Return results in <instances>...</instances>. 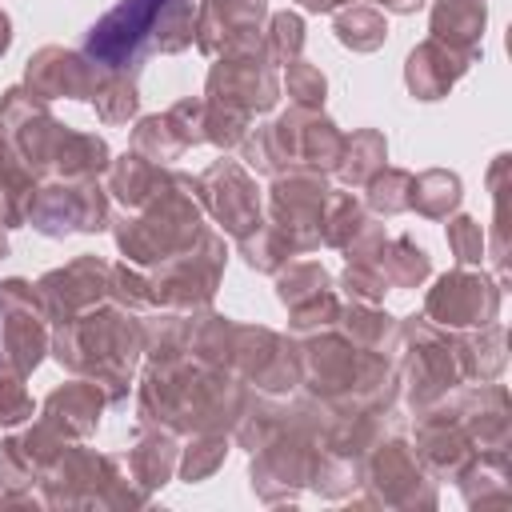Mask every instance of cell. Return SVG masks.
I'll return each instance as SVG.
<instances>
[{"mask_svg":"<svg viewBox=\"0 0 512 512\" xmlns=\"http://www.w3.org/2000/svg\"><path fill=\"white\" fill-rule=\"evenodd\" d=\"M304 12H336V8H344V4H356V0H296Z\"/></svg>","mask_w":512,"mask_h":512,"instance_id":"cell-55","label":"cell"},{"mask_svg":"<svg viewBox=\"0 0 512 512\" xmlns=\"http://www.w3.org/2000/svg\"><path fill=\"white\" fill-rule=\"evenodd\" d=\"M384 12H396V16H412V12H420L428 0H376Z\"/></svg>","mask_w":512,"mask_h":512,"instance_id":"cell-54","label":"cell"},{"mask_svg":"<svg viewBox=\"0 0 512 512\" xmlns=\"http://www.w3.org/2000/svg\"><path fill=\"white\" fill-rule=\"evenodd\" d=\"M484 24H488V4L484 0H436L432 12H428L432 40L464 52L468 60L484 56Z\"/></svg>","mask_w":512,"mask_h":512,"instance_id":"cell-27","label":"cell"},{"mask_svg":"<svg viewBox=\"0 0 512 512\" xmlns=\"http://www.w3.org/2000/svg\"><path fill=\"white\" fill-rule=\"evenodd\" d=\"M236 252H240V260H244L252 272H268V276L292 260V252H288L284 236H280L268 220H260L252 232H244V236L236 240Z\"/></svg>","mask_w":512,"mask_h":512,"instance_id":"cell-48","label":"cell"},{"mask_svg":"<svg viewBox=\"0 0 512 512\" xmlns=\"http://www.w3.org/2000/svg\"><path fill=\"white\" fill-rule=\"evenodd\" d=\"M448 404L456 412V420L464 424L476 456L480 452H508L512 444V400L508 388L488 380V384H472V388H452Z\"/></svg>","mask_w":512,"mask_h":512,"instance_id":"cell-23","label":"cell"},{"mask_svg":"<svg viewBox=\"0 0 512 512\" xmlns=\"http://www.w3.org/2000/svg\"><path fill=\"white\" fill-rule=\"evenodd\" d=\"M132 152L156 160V164H168L180 160L188 152V144L180 140L176 124L168 120V112H152V116H136V128H132Z\"/></svg>","mask_w":512,"mask_h":512,"instance_id":"cell-43","label":"cell"},{"mask_svg":"<svg viewBox=\"0 0 512 512\" xmlns=\"http://www.w3.org/2000/svg\"><path fill=\"white\" fill-rule=\"evenodd\" d=\"M272 276H276V300L288 308V336H308L336 324L344 300L320 260H288Z\"/></svg>","mask_w":512,"mask_h":512,"instance_id":"cell-18","label":"cell"},{"mask_svg":"<svg viewBox=\"0 0 512 512\" xmlns=\"http://www.w3.org/2000/svg\"><path fill=\"white\" fill-rule=\"evenodd\" d=\"M388 164V140L380 128H356L352 136H344V148H340V160H336V180L352 192H360L380 168Z\"/></svg>","mask_w":512,"mask_h":512,"instance_id":"cell-34","label":"cell"},{"mask_svg":"<svg viewBox=\"0 0 512 512\" xmlns=\"http://www.w3.org/2000/svg\"><path fill=\"white\" fill-rule=\"evenodd\" d=\"M228 372L264 396H292L300 388L292 336L268 324H236Z\"/></svg>","mask_w":512,"mask_h":512,"instance_id":"cell-13","label":"cell"},{"mask_svg":"<svg viewBox=\"0 0 512 512\" xmlns=\"http://www.w3.org/2000/svg\"><path fill=\"white\" fill-rule=\"evenodd\" d=\"M340 148H344V132L336 128V120H328L324 108L320 112L308 108L300 120V136H296V168H312V172L332 176Z\"/></svg>","mask_w":512,"mask_h":512,"instance_id":"cell-35","label":"cell"},{"mask_svg":"<svg viewBox=\"0 0 512 512\" xmlns=\"http://www.w3.org/2000/svg\"><path fill=\"white\" fill-rule=\"evenodd\" d=\"M248 384L232 372L204 368L188 356L144 360L136 376V428H168L176 436L192 432H228L236 428Z\"/></svg>","mask_w":512,"mask_h":512,"instance_id":"cell-1","label":"cell"},{"mask_svg":"<svg viewBox=\"0 0 512 512\" xmlns=\"http://www.w3.org/2000/svg\"><path fill=\"white\" fill-rule=\"evenodd\" d=\"M24 380H28V376H24V372H16V368L0 356V428H16V424L32 420L36 404H32V396H28Z\"/></svg>","mask_w":512,"mask_h":512,"instance_id":"cell-51","label":"cell"},{"mask_svg":"<svg viewBox=\"0 0 512 512\" xmlns=\"http://www.w3.org/2000/svg\"><path fill=\"white\" fill-rule=\"evenodd\" d=\"M172 180V168L168 164H156L140 152H124V156H112L108 168H104V192L124 208V212H136L144 208L152 196H160Z\"/></svg>","mask_w":512,"mask_h":512,"instance_id":"cell-26","label":"cell"},{"mask_svg":"<svg viewBox=\"0 0 512 512\" xmlns=\"http://www.w3.org/2000/svg\"><path fill=\"white\" fill-rule=\"evenodd\" d=\"M260 44H264V56L272 68L300 60L304 56V16L300 12H268Z\"/></svg>","mask_w":512,"mask_h":512,"instance_id":"cell-45","label":"cell"},{"mask_svg":"<svg viewBox=\"0 0 512 512\" xmlns=\"http://www.w3.org/2000/svg\"><path fill=\"white\" fill-rule=\"evenodd\" d=\"M332 188L324 172L312 168H284L268 184L264 220L284 236L292 256H308L320 248V220Z\"/></svg>","mask_w":512,"mask_h":512,"instance_id":"cell-8","label":"cell"},{"mask_svg":"<svg viewBox=\"0 0 512 512\" xmlns=\"http://www.w3.org/2000/svg\"><path fill=\"white\" fill-rule=\"evenodd\" d=\"M36 484H40V468L28 460L16 436H4L0 440V504L44 508V500L36 496Z\"/></svg>","mask_w":512,"mask_h":512,"instance_id":"cell-38","label":"cell"},{"mask_svg":"<svg viewBox=\"0 0 512 512\" xmlns=\"http://www.w3.org/2000/svg\"><path fill=\"white\" fill-rule=\"evenodd\" d=\"M332 32L348 52H376L388 40V20L372 4H344V8H336Z\"/></svg>","mask_w":512,"mask_h":512,"instance_id":"cell-40","label":"cell"},{"mask_svg":"<svg viewBox=\"0 0 512 512\" xmlns=\"http://www.w3.org/2000/svg\"><path fill=\"white\" fill-rule=\"evenodd\" d=\"M336 328L360 348V352H384L396 356V336H400V320L380 308V304H340Z\"/></svg>","mask_w":512,"mask_h":512,"instance_id":"cell-31","label":"cell"},{"mask_svg":"<svg viewBox=\"0 0 512 512\" xmlns=\"http://www.w3.org/2000/svg\"><path fill=\"white\" fill-rule=\"evenodd\" d=\"M40 500L44 508H148L152 496L132 484V476L120 468L116 456L84 448L80 440H68L44 468H40Z\"/></svg>","mask_w":512,"mask_h":512,"instance_id":"cell-4","label":"cell"},{"mask_svg":"<svg viewBox=\"0 0 512 512\" xmlns=\"http://www.w3.org/2000/svg\"><path fill=\"white\" fill-rule=\"evenodd\" d=\"M368 220H372V216H368V208H364L360 196H352V192H332L328 204H324V220H320V244L344 252V248L360 236V228H364Z\"/></svg>","mask_w":512,"mask_h":512,"instance_id":"cell-41","label":"cell"},{"mask_svg":"<svg viewBox=\"0 0 512 512\" xmlns=\"http://www.w3.org/2000/svg\"><path fill=\"white\" fill-rule=\"evenodd\" d=\"M68 124H60L48 108V100H40L32 88L24 84H12L4 88L0 96V132L8 140V148L20 156V164L36 176V180H48L52 172V156L60 148V136H64Z\"/></svg>","mask_w":512,"mask_h":512,"instance_id":"cell-12","label":"cell"},{"mask_svg":"<svg viewBox=\"0 0 512 512\" xmlns=\"http://www.w3.org/2000/svg\"><path fill=\"white\" fill-rule=\"evenodd\" d=\"M48 352L64 372L92 380L108 404H124L136 380V364L144 360V320L140 312L104 300L64 324H52Z\"/></svg>","mask_w":512,"mask_h":512,"instance_id":"cell-2","label":"cell"},{"mask_svg":"<svg viewBox=\"0 0 512 512\" xmlns=\"http://www.w3.org/2000/svg\"><path fill=\"white\" fill-rule=\"evenodd\" d=\"M268 20V0H200L196 4V48L204 56H228L264 48L260 32Z\"/></svg>","mask_w":512,"mask_h":512,"instance_id":"cell-21","label":"cell"},{"mask_svg":"<svg viewBox=\"0 0 512 512\" xmlns=\"http://www.w3.org/2000/svg\"><path fill=\"white\" fill-rule=\"evenodd\" d=\"M36 184H40V180L20 164V156L8 148V140H4V132H0V224H4L8 232L28 224V208H32Z\"/></svg>","mask_w":512,"mask_h":512,"instance_id":"cell-36","label":"cell"},{"mask_svg":"<svg viewBox=\"0 0 512 512\" xmlns=\"http://www.w3.org/2000/svg\"><path fill=\"white\" fill-rule=\"evenodd\" d=\"M196 196L204 204V216H212L220 224V232L232 240H240L244 232H252L264 220L260 184L240 160H228V156L212 160L196 176Z\"/></svg>","mask_w":512,"mask_h":512,"instance_id":"cell-17","label":"cell"},{"mask_svg":"<svg viewBox=\"0 0 512 512\" xmlns=\"http://www.w3.org/2000/svg\"><path fill=\"white\" fill-rule=\"evenodd\" d=\"M500 300H504V288L484 268H452L436 276V284L428 288L424 316L448 332H464V328L500 320Z\"/></svg>","mask_w":512,"mask_h":512,"instance_id":"cell-16","label":"cell"},{"mask_svg":"<svg viewBox=\"0 0 512 512\" xmlns=\"http://www.w3.org/2000/svg\"><path fill=\"white\" fill-rule=\"evenodd\" d=\"M28 224L48 240L96 236L112 228V196L100 180H40Z\"/></svg>","mask_w":512,"mask_h":512,"instance_id":"cell-10","label":"cell"},{"mask_svg":"<svg viewBox=\"0 0 512 512\" xmlns=\"http://www.w3.org/2000/svg\"><path fill=\"white\" fill-rule=\"evenodd\" d=\"M204 100L256 120V116H264V112L276 108V100H280V76L268 64L264 48L228 52V56H216V64L208 68Z\"/></svg>","mask_w":512,"mask_h":512,"instance_id":"cell-15","label":"cell"},{"mask_svg":"<svg viewBox=\"0 0 512 512\" xmlns=\"http://www.w3.org/2000/svg\"><path fill=\"white\" fill-rule=\"evenodd\" d=\"M336 288H340L352 304H384V296H388V280L380 276L376 264H344Z\"/></svg>","mask_w":512,"mask_h":512,"instance_id":"cell-53","label":"cell"},{"mask_svg":"<svg viewBox=\"0 0 512 512\" xmlns=\"http://www.w3.org/2000/svg\"><path fill=\"white\" fill-rule=\"evenodd\" d=\"M412 452H416V460L424 464V472H428L432 480H456V476H460V468L476 456V448H472V440H468L464 424L456 420V412H452L448 396H444V400H436L432 408L416 412Z\"/></svg>","mask_w":512,"mask_h":512,"instance_id":"cell-22","label":"cell"},{"mask_svg":"<svg viewBox=\"0 0 512 512\" xmlns=\"http://www.w3.org/2000/svg\"><path fill=\"white\" fill-rule=\"evenodd\" d=\"M164 0H120L84 32V56L96 60L104 72L140 76L144 60L152 56V32Z\"/></svg>","mask_w":512,"mask_h":512,"instance_id":"cell-9","label":"cell"},{"mask_svg":"<svg viewBox=\"0 0 512 512\" xmlns=\"http://www.w3.org/2000/svg\"><path fill=\"white\" fill-rule=\"evenodd\" d=\"M36 292L44 300L48 324H64L84 308H96L112 292V264L100 256H76L60 268H48L36 280Z\"/></svg>","mask_w":512,"mask_h":512,"instance_id":"cell-19","label":"cell"},{"mask_svg":"<svg viewBox=\"0 0 512 512\" xmlns=\"http://www.w3.org/2000/svg\"><path fill=\"white\" fill-rule=\"evenodd\" d=\"M180 460V436L168 428H136V440L128 448V476L140 492L156 496L172 476Z\"/></svg>","mask_w":512,"mask_h":512,"instance_id":"cell-28","label":"cell"},{"mask_svg":"<svg viewBox=\"0 0 512 512\" xmlns=\"http://www.w3.org/2000/svg\"><path fill=\"white\" fill-rule=\"evenodd\" d=\"M280 92H288V100L296 108H312L320 112L324 108V96H328V76L312 64V60H292L284 64V80H280Z\"/></svg>","mask_w":512,"mask_h":512,"instance_id":"cell-50","label":"cell"},{"mask_svg":"<svg viewBox=\"0 0 512 512\" xmlns=\"http://www.w3.org/2000/svg\"><path fill=\"white\" fill-rule=\"evenodd\" d=\"M228 432H192L188 444H180L176 476L184 484H204L224 460H228Z\"/></svg>","mask_w":512,"mask_h":512,"instance_id":"cell-42","label":"cell"},{"mask_svg":"<svg viewBox=\"0 0 512 512\" xmlns=\"http://www.w3.org/2000/svg\"><path fill=\"white\" fill-rule=\"evenodd\" d=\"M196 40V8L192 0H164L152 32V52L160 56H180Z\"/></svg>","mask_w":512,"mask_h":512,"instance_id":"cell-46","label":"cell"},{"mask_svg":"<svg viewBox=\"0 0 512 512\" xmlns=\"http://www.w3.org/2000/svg\"><path fill=\"white\" fill-rule=\"evenodd\" d=\"M92 108H96V120L108 124V128H120L128 120L140 116V88H136V76H116L108 72V80L100 84V92L92 96Z\"/></svg>","mask_w":512,"mask_h":512,"instance_id":"cell-47","label":"cell"},{"mask_svg":"<svg viewBox=\"0 0 512 512\" xmlns=\"http://www.w3.org/2000/svg\"><path fill=\"white\" fill-rule=\"evenodd\" d=\"M376 268L384 272L388 288H420L432 276V256L412 236H388L376 256Z\"/></svg>","mask_w":512,"mask_h":512,"instance_id":"cell-39","label":"cell"},{"mask_svg":"<svg viewBox=\"0 0 512 512\" xmlns=\"http://www.w3.org/2000/svg\"><path fill=\"white\" fill-rule=\"evenodd\" d=\"M48 344H52V324L36 284L24 276L0 280V356L16 372L32 376L44 364Z\"/></svg>","mask_w":512,"mask_h":512,"instance_id":"cell-11","label":"cell"},{"mask_svg":"<svg viewBox=\"0 0 512 512\" xmlns=\"http://www.w3.org/2000/svg\"><path fill=\"white\" fill-rule=\"evenodd\" d=\"M104 80L108 72L96 60H88L76 48H60V44L36 48L24 64V88H32L40 100H88L92 104Z\"/></svg>","mask_w":512,"mask_h":512,"instance_id":"cell-20","label":"cell"},{"mask_svg":"<svg viewBox=\"0 0 512 512\" xmlns=\"http://www.w3.org/2000/svg\"><path fill=\"white\" fill-rule=\"evenodd\" d=\"M456 488L464 496L468 508H488V504H512V480H508V452H480L472 456L460 476Z\"/></svg>","mask_w":512,"mask_h":512,"instance_id":"cell-32","label":"cell"},{"mask_svg":"<svg viewBox=\"0 0 512 512\" xmlns=\"http://www.w3.org/2000/svg\"><path fill=\"white\" fill-rule=\"evenodd\" d=\"M224 236L216 228H204L184 252L144 268L148 272V292L152 308H172V312H200L212 308V296L224 280Z\"/></svg>","mask_w":512,"mask_h":512,"instance_id":"cell-6","label":"cell"},{"mask_svg":"<svg viewBox=\"0 0 512 512\" xmlns=\"http://www.w3.org/2000/svg\"><path fill=\"white\" fill-rule=\"evenodd\" d=\"M292 348H296L300 392H308L312 400L340 412L348 404V392H352V380H356L360 348L336 324L320 328V332H308V336H292Z\"/></svg>","mask_w":512,"mask_h":512,"instance_id":"cell-14","label":"cell"},{"mask_svg":"<svg viewBox=\"0 0 512 512\" xmlns=\"http://www.w3.org/2000/svg\"><path fill=\"white\" fill-rule=\"evenodd\" d=\"M0 256H8V228L0 224Z\"/></svg>","mask_w":512,"mask_h":512,"instance_id":"cell-57","label":"cell"},{"mask_svg":"<svg viewBox=\"0 0 512 512\" xmlns=\"http://www.w3.org/2000/svg\"><path fill=\"white\" fill-rule=\"evenodd\" d=\"M464 200V184L452 168H424L412 176V200L408 212L424 220H448Z\"/></svg>","mask_w":512,"mask_h":512,"instance_id":"cell-37","label":"cell"},{"mask_svg":"<svg viewBox=\"0 0 512 512\" xmlns=\"http://www.w3.org/2000/svg\"><path fill=\"white\" fill-rule=\"evenodd\" d=\"M104 408H108V396H104L92 380L76 376V380L60 384V388H52V392L44 396L40 420H44L48 428H56L64 440H88V436L100 428Z\"/></svg>","mask_w":512,"mask_h":512,"instance_id":"cell-25","label":"cell"},{"mask_svg":"<svg viewBox=\"0 0 512 512\" xmlns=\"http://www.w3.org/2000/svg\"><path fill=\"white\" fill-rule=\"evenodd\" d=\"M444 240H448V252L456 256L460 268H480L484 264V252H488V232L476 216L468 212H452L448 216V228H444Z\"/></svg>","mask_w":512,"mask_h":512,"instance_id":"cell-49","label":"cell"},{"mask_svg":"<svg viewBox=\"0 0 512 512\" xmlns=\"http://www.w3.org/2000/svg\"><path fill=\"white\" fill-rule=\"evenodd\" d=\"M112 304L128 308V312H152V292H148V272L120 260L112 264V292H108Z\"/></svg>","mask_w":512,"mask_h":512,"instance_id":"cell-52","label":"cell"},{"mask_svg":"<svg viewBox=\"0 0 512 512\" xmlns=\"http://www.w3.org/2000/svg\"><path fill=\"white\" fill-rule=\"evenodd\" d=\"M364 208H368V216H376V220H392V216H400V212H408V200H412V172H404V168H380L364 188Z\"/></svg>","mask_w":512,"mask_h":512,"instance_id":"cell-44","label":"cell"},{"mask_svg":"<svg viewBox=\"0 0 512 512\" xmlns=\"http://www.w3.org/2000/svg\"><path fill=\"white\" fill-rule=\"evenodd\" d=\"M108 160H112V148H108L104 136L64 128L60 148H56V156H52L48 180H100L104 168H108Z\"/></svg>","mask_w":512,"mask_h":512,"instance_id":"cell-30","label":"cell"},{"mask_svg":"<svg viewBox=\"0 0 512 512\" xmlns=\"http://www.w3.org/2000/svg\"><path fill=\"white\" fill-rule=\"evenodd\" d=\"M476 60H468L464 52H456V48H448V44H440V40H420L412 52H408V60H404V88L416 96V100H424V104H432V100H444L460 80H464V72L472 68Z\"/></svg>","mask_w":512,"mask_h":512,"instance_id":"cell-24","label":"cell"},{"mask_svg":"<svg viewBox=\"0 0 512 512\" xmlns=\"http://www.w3.org/2000/svg\"><path fill=\"white\" fill-rule=\"evenodd\" d=\"M204 228H208V216L196 196V176L176 172V168L160 196H152L144 208L112 220L116 248L136 268H152V264L184 252Z\"/></svg>","mask_w":512,"mask_h":512,"instance_id":"cell-3","label":"cell"},{"mask_svg":"<svg viewBox=\"0 0 512 512\" xmlns=\"http://www.w3.org/2000/svg\"><path fill=\"white\" fill-rule=\"evenodd\" d=\"M360 504L368 508H436V480L416 460L412 444L400 432L376 440L360 460Z\"/></svg>","mask_w":512,"mask_h":512,"instance_id":"cell-7","label":"cell"},{"mask_svg":"<svg viewBox=\"0 0 512 512\" xmlns=\"http://www.w3.org/2000/svg\"><path fill=\"white\" fill-rule=\"evenodd\" d=\"M232 340H236V320H228V316H220L212 308H200V312L188 316V348H184V356L204 364V368L228 372Z\"/></svg>","mask_w":512,"mask_h":512,"instance_id":"cell-33","label":"cell"},{"mask_svg":"<svg viewBox=\"0 0 512 512\" xmlns=\"http://www.w3.org/2000/svg\"><path fill=\"white\" fill-rule=\"evenodd\" d=\"M396 380L412 412H424L460 388L464 376L456 364V332L432 324L424 312L404 316L396 336Z\"/></svg>","mask_w":512,"mask_h":512,"instance_id":"cell-5","label":"cell"},{"mask_svg":"<svg viewBox=\"0 0 512 512\" xmlns=\"http://www.w3.org/2000/svg\"><path fill=\"white\" fill-rule=\"evenodd\" d=\"M12 48V20H8V12L0 8V56Z\"/></svg>","mask_w":512,"mask_h":512,"instance_id":"cell-56","label":"cell"},{"mask_svg":"<svg viewBox=\"0 0 512 512\" xmlns=\"http://www.w3.org/2000/svg\"><path fill=\"white\" fill-rule=\"evenodd\" d=\"M456 364H460V376L472 380V384L500 380L504 368H508V332H504V324L492 320V324L456 332Z\"/></svg>","mask_w":512,"mask_h":512,"instance_id":"cell-29","label":"cell"}]
</instances>
